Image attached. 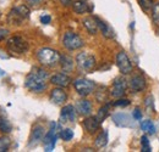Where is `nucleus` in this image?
Instances as JSON below:
<instances>
[{
  "instance_id": "obj_1",
  "label": "nucleus",
  "mask_w": 159,
  "mask_h": 152,
  "mask_svg": "<svg viewBox=\"0 0 159 152\" xmlns=\"http://www.w3.org/2000/svg\"><path fill=\"white\" fill-rule=\"evenodd\" d=\"M47 78L48 72L43 68L34 67L25 79V87L32 93H42L47 89Z\"/></svg>"
},
{
  "instance_id": "obj_2",
  "label": "nucleus",
  "mask_w": 159,
  "mask_h": 152,
  "mask_svg": "<svg viewBox=\"0 0 159 152\" xmlns=\"http://www.w3.org/2000/svg\"><path fill=\"white\" fill-rule=\"evenodd\" d=\"M30 14H31V11H30L28 5L15 6L7 14V22L10 24H14V26H20L23 23V21H26L30 17Z\"/></svg>"
},
{
  "instance_id": "obj_3",
  "label": "nucleus",
  "mask_w": 159,
  "mask_h": 152,
  "mask_svg": "<svg viewBox=\"0 0 159 152\" xmlns=\"http://www.w3.org/2000/svg\"><path fill=\"white\" fill-rule=\"evenodd\" d=\"M38 61L43 66H48V67H54L55 65H58L60 62V55L57 50H53L50 48H43L37 53Z\"/></svg>"
},
{
  "instance_id": "obj_4",
  "label": "nucleus",
  "mask_w": 159,
  "mask_h": 152,
  "mask_svg": "<svg viewBox=\"0 0 159 152\" xmlns=\"http://www.w3.org/2000/svg\"><path fill=\"white\" fill-rule=\"evenodd\" d=\"M76 65L83 73H88L96 67V58L88 53H81L76 56Z\"/></svg>"
},
{
  "instance_id": "obj_5",
  "label": "nucleus",
  "mask_w": 159,
  "mask_h": 152,
  "mask_svg": "<svg viewBox=\"0 0 159 152\" xmlns=\"http://www.w3.org/2000/svg\"><path fill=\"white\" fill-rule=\"evenodd\" d=\"M83 39L80 37L79 34L74 33V32H66L62 37V45L70 50V51H74V50H77L81 49L83 46Z\"/></svg>"
},
{
  "instance_id": "obj_6",
  "label": "nucleus",
  "mask_w": 159,
  "mask_h": 152,
  "mask_svg": "<svg viewBox=\"0 0 159 152\" xmlns=\"http://www.w3.org/2000/svg\"><path fill=\"white\" fill-rule=\"evenodd\" d=\"M6 46H7V49L11 53H15V54H19V55L26 54L28 51V43L23 38L19 37V36L11 37V38L7 40Z\"/></svg>"
},
{
  "instance_id": "obj_7",
  "label": "nucleus",
  "mask_w": 159,
  "mask_h": 152,
  "mask_svg": "<svg viewBox=\"0 0 159 152\" xmlns=\"http://www.w3.org/2000/svg\"><path fill=\"white\" fill-rule=\"evenodd\" d=\"M57 140H58V124L55 122H53V123H50V130L43 137V145H44L45 151H53L55 147Z\"/></svg>"
},
{
  "instance_id": "obj_8",
  "label": "nucleus",
  "mask_w": 159,
  "mask_h": 152,
  "mask_svg": "<svg viewBox=\"0 0 159 152\" xmlns=\"http://www.w3.org/2000/svg\"><path fill=\"white\" fill-rule=\"evenodd\" d=\"M74 87L77 91V94L81 96H87L89 95L94 88H96V84L94 82L89 80V79H86V78H77L75 79L74 82Z\"/></svg>"
},
{
  "instance_id": "obj_9",
  "label": "nucleus",
  "mask_w": 159,
  "mask_h": 152,
  "mask_svg": "<svg viewBox=\"0 0 159 152\" xmlns=\"http://www.w3.org/2000/svg\"><path fill=\"white\" fill-rule=\"evenodd\" d=\"M116 66L122 74H129L132 72V63L129 56L126 55V53L124 51H120L116 55Z\"/></svg>"
},
{
  "instance_id": "obj_10",
  "label": "nucleus",
  "mask_w": 159,
  "mask_h": 152,
  "mask_svg": "<svg viewBox=\"0 0 159 152\" xmlns=\"http://www.w3.org/2000/svg\"><path fill=\"white\" fill-rule=\"evenodd\" d=\"M126 89H127V82H126V79L122 78V77H118L113 82L110 95L113 96V97H121V96H124V94L126 93Z\"/></svg>"
},
{
  "instance_id": "obj_11",
  "label": "nucleus",
  "mask_w": 159,
  "mask_h": 152,
  "mask_svg": "<svg viewBox=\"0 0 159 152\" xmlns=\"http://www.w3.org/2000/svg\"><path fill=\"white\" fill-rule=\"evenodd\" d=\"M76 119V108L72 105H67L62 107L60 112V122L61 123H72Z\"/></svg>"
},
{
  "instance_id": "obj_12",
  "label": "nucleus",
  "mask_w": 159,
  "mask_h": 152,
  "mask_svg": "<svg viewBox=\"0 0 159 152\" xmlns=\"http://www.w3.org/2000/svg\"><path fill=\"white\" fill-rule=\"evenodd\" d=\"M44 128L43 125L37 124L33 127L32 129V133H31V137H30V142L28 145L32 147V146H37L40 141H43V137H44Z\"/></svg>"
},
{
  "instance_id": "obj_13",
  "label": "nucleus",
  "mask_w": 159,
  "mask_h": 152,
  "mask_svg": "<svg viewBox=\"0 0 159 152\" xmlns=\"http://www.w3.org/2000/svg\"><path fill=\"white\" fill-rule=\"evenodd\" d=\"M146 78L142 76V74H135L130 79V89L134 91V93H139V91H143L144 88H146Z\"/></svg>"
},
{
  "instance_id": "obj_14",
  "label": "nucleus",
  "mask_w": 159,
  "mask_h": 152,
  "mask_svg": "<svg viewBox=\"0 0 159 152\" xmlns=\"http://www.w3.org/2000/svg\"><path fill=\"white\" fill-rule=\"evenodd\" d=\"M50 83L57 85V87H60V88H66L70 85L71 78L66 76L65 73H57V74L50 77Z\"/></svg>"
},
{
  "instance_id": "obj_15",
  "label": "nucleus",
  "mask_w": 159,
  "mask_h": 152,
  "mask_svg": "<svg viewBox=\"0 0 159 152\" xmlns=\"http://www.w3.org/2000/svg\"><path fill=\"white\" fill-rule=\"evenodd\" d=\"M67 100V95L66 93L62 90V88H55L52 90L50 93V101L54 105H62L65 101Z\"/></svg>"
},
{
  "instance_id": "obj_16",
  "label": "nucleus",
  "mask_w": 159,
  "mask_h": 152,
  "mask_svg": "<svg viewBox=\"0 0 159 152\" xmlns=\"http://www.w3.org/2000/svg\"><path fill=\"white\" fill-rule=\"evenodd\" d=\"M83 127H84V129H86L88 133L93 134L99 129L100 122H99V119L97 118V116H96V117H87V118L83 120Z\"/></svg>"
},
{
  "instance_id": "obj_17",
  "label": "nucleus",
  "mask_w": 159,
  "mask_h": 152,
  "mask_svg": "<svg viewBox=\"0 0 159 152\" xmlns=\"http://www.w3.org/2000/svg\"><path fill=\"white\" fill-rule=\"evenodd\" d=\"M75 108L81 116H89L92 112V105L88 100H79L76 102Z\"/></svg>"
},
{
  "instance_id": "obj_18",
  "label": "nucleus",
  "mask_w": 159,
  "mask_h": 152,
  "mask_svg": "<svg viewBox=\"0 0 159 152\" xmlns=\"http://www.w3.org/2000/svg\"><path fill=\"white\" fill-rule=\"evenodd\" d=\"M82 23H83L84 28L87 29V32H88L89 34H96L97 31L99 29V28H98V23H97L96 17H92V16H89V17H84L83 21H82Z\"/></svg>"
},
{
  "instance_id": "obj_19",
  "label": "nucleus",
  "mask_w": 159,
  "mask_h": 152,
  "mask_svg": "<svg viewBox=\"0 0 159 152\" xmlns=\"http://www.w3.org/2000/svg\"><path fill=\"white\" fill-rule=\"evenodd\" d=\"M96 19H97V23H98V28L100 29L102 34H103L105 38H108V39L114 38L115 33H114L113 28H111V27H110L108 23H105L104 21H102V19H98V17H96Z\"/></svg>"
},
{
  "instance_id": "obj_20",
  "label": "nucleus",
  "mask_w": 159,
  "mask_h": 152,
  "mask_svg": "<svg viewBox=\"0 0 159 152\" xmlns=\"http://www.w3.org/2000/svg\"><path fill=\"white\" fill-rule=\"evenodd\" d=\"M60 65L64 72H71L74 70V60L67 55H62L60 57Z\"/></svg>"
},
{
  "instance_id": "obj_21",
  "label": "nucleus",
  "mask_w": 159,
  "mask_h": 152,
  "mask_svg": "<svg viewBox=\"0 0 159 152\" xmlns=\"http://www.w3.org/2000/svg\"><path fill=\"white\" fill-rule=\"evenodd\" d=\"M114 119V123L119 127H129L130 123H129V116L125 113H116L114 114L113 117Z\"/></svg>"
},
{
  "instance_id": "obj_22",
  "label": "nucleus",
  "mask_w": 159,
  "mask_h": 152,
  "mask_svg": "<svg viewBox=\"0 0 159 152\" xmlns=\"http://www.w3.org/2000/svg\"><path fill=\"white\" fill-rule=\"evenodd\" d=\"M108 140H109V137H108V130L104 129V130L97 136V139H96V146H97L98 149L104 147V146L108 144Z\"/></svg>"
},
{
  "instance_id": "obj_23",
  "label": "nucleus",
  "mask_w": 159,
  "mask_h": 152,
  "mask_svg": "<svg viewBox=\"0 0 159 152\" xmlns=\"http://www.w3.org/2000/svg\"><path fill=\"white\" fill-rule=\"evenodd\" d=\"M72 7H74V11H75L76 14H79V15L84 14V12L88 10L87 4H86L83 0H76V1H74V2H72Z\"/></svg>"
},
{
  "instance_id": "obj_24",
  "label": "nucleus",
  "mask_w": 159,
  "mask_h": 152,
  "mask_svg": "<svg viewBox=\"0 0 159 152\" xmlns=\"http://www.w3.org/2000/svg\"><path fill=\"white\" fill-rule=\"evenodd\" d=\"M141 129L147 134H152V135H153V134L156 133V125H154L153 122L149 120V119L141 122Z\"/></svg>"
},
{
  "instance_id": "obj_25",
  "label": "nucleus",
  "mask_w": 159,
  "mask_h": 152,
  "mask_svg": "<svg viewBox=\"0 0 159 152\" xmlns=\"http://www.w3.org/2000/svg\"><path fill=\"white\" fill-rule=\"evenodd\" d=\"M11 130H12V125H11V123H10L7 119L0 117V133L9 134Z\"/></svg>"
},
{
  "instance_id": "obj_26",
  "label": "nucleus",
  "mask_w": 159,
  "mask_h": 152,
  "mask_svg": "<svg viewBox=\"0 0 159 152\" xmlns=\"http://www.w3.org/2000/svg\"><path fill=\"white\" fill-rule=\"evenodd\" d=\"M109 110H110V103H107L105 106L100 107L99 112H98V114H97V118L99 119L100 123H102V122L108 117V114H109Z\"/></svg>"
},
{
  "instance_id": "obj_27",
  "label": "nucleus",
  "mask_w": 159,
  "mask_h": 152,
  "mask_svg": "<svg viewBox=\"0 0 159 152\" xmlns=\"http://www.w3.org/2000/svg\"><path fill=\"white\" fill-rule=\"evenodd\" d=\"M10 145H11V141H10L9 137H6V136H1L0 137V152L9 151Z\"/></svg>"
},
{
  "instance_id": "obj_28",
  "label": "nucleus",
  "mask_w": 159,
  "mask_h": 152,
  "mask_svg": "<svg viewBox=\"0 0 159 152\" xmlns=\"http://www.w3.org/2000/svg\"><path fill=\"white\" fill-rule=\"evenodd\" d=\"M60 137H61L64 141H70V140L74 137V132H72V129H70V128L62 129V130L60 132Z\"/></svg>"
},
{
  "instance_id": "obj_29",
  "label": "nucleus",
  "mask_w": 159,
  "mask_h": 152,
  "mask_svg": "<svg viewBox=\"0 0 159 152\" xmlns=\"http://www.w3.org/2000/svg\"><path fill=\"white\" fill-rule=\"evenodd\" d=\"M152 19H153V22L156 23V26L159 27V2L154 4L152 7Z\"/></svg>"
},
{
  "instance_id": "obj_30",
  "label": "nucleus",
  "mask_w": 159,
  "mask_h": 152,
  "mask_svg": "<svg viewBox=\"0 0 159 152\" xmlns=\"http://www.w3.org/2000/svg\"><path fill=\"white\" fill-rule=\"evenodd\" d=\"M141 145H142V152H151L152 149H151V144H149V140L146 135H143L141 137Z\"/></svg>"
},
{
  "instance_id": "obj_31",
  "label": "nucleus",
  "mask_w": 159,
  "mask_h": 152,
  "mask_svg": "<svg viewBox=\"0 0 159 152\" xmlns=\"http://www.w3.org/2000/svg\"><path fill=\"white\" fill-rule=\"evenodd\" d=\"M144 106H146L151 112L154 111V97H153V95L146 96V99H144Z\"/></svg>"
},
{
  "instance_id": "obj_32",
  "label": "nucleus",
  "mask_w": 159,
  "mask_h": 152,
  "mask_svg": "<svg viewBox=\"0 0 159 152\" xmlns=\"http://www.w3.org/2000/svg\"><path fill=\"white\" fill-rule=\"evenodd\" d=\"M137 1H139L141 9L144 10V11H147V10L153 7V0H137Z\"/></svg>"
},
{
  "instance_id": "obj_33",
  "label": "nucleus",
  "mask_w": 159,
  "mask_h": 152,
  "mask_svg": "<svg viewBox=\"0 0 159 152\" xmlns=\"http://www.w3.org/2000/svg\"><path fill=\"white\" fill-rule=\"evenodd\" d=\"M129 105H130V100H127V99H120L114 102V106H116V107H125Z\"/></svg>"
},
{
  "instance_id": "obj_34",
  "label": "nucleus",
  "mask_w": 159,
  "mask_h": 152,
  "mask_svg": "<svg viewBox=\"0 0 159 152\" xmlns=\"http://www.w3.org/2000/svg\"><path fill=\"white\" fill-rule=\"evenodd\" d=\"M42 2H43V0H26V4H27L28 6H32V7L38 6Z\"/></svg>"
},
{
  "instance_id": "obj_35",
  "label": "nucleus",
  "mask_w": 159,
  "mask_h": 152,
  "mask_svg": "<svg viewBox=\"0 0 159 152\" xmlns=\"http://www.w3.org/2000/svg\"><path fill=\"white\" fill-rule=\"evenodd\" d=\"M132 117L136 120H141L142 119V112H141V110L139 108H135V111L132 112Z\"/></svg>"
},
{
  "instance_id": "obj_36",
  "label": "nucleus",
  "mask_w": 159,
  "mask_h": 152,
  "mask_svg": "<svg viewBox=\"0 0 159 152\" xmlns=\"http://www.w3.org/2000/svg\"><path fill=\"white\" fill-rule=\"evenodd\" d=\"M50 21H52V17L49 15H42L40 16V22L43 24H48V23H50Z\"/></svg>"
},
{
  "instance_id": "obj_37",
  "label": "nucleus",
  "mask_w": 159,
  "mask_h": 152,
  "mask_svg": "<svg viewBox=\"0 0 159 152\" xmlns=\"http://www.w3.org/2000/svg\"><path fill=\"white\" fill-rule=\"evenodd\" d=\"M7 34H9V31L7 29H0V41L6 38Z\"/></svg>"
},
{
  "instance_id": "obj_38",
  "label": "nucleus",
  "mask_w": 159,
  "mask_h": 152,
  "mask_svg": "<svg viewBox=\"0 0 159 152\" xmlns=\"http://www.w3.org/2000/svg\"><path fill=\"white\" fill-rule=\"evenodd\" d=\"M61 2H62V5H65V6H67V5H70V4H72L74 1H72V0H61Z\"/></svg>"
},
{
  "instance_id": "obj_39",
  "label": "nucleus",
  "mask_w": 159,
  "mask_h": 152,
  "mask_svg": "<svg viewBox=\"0 0 159 152\" xmlns=\"http://www.w3.org/2000/svg\"><path fill=\"white\" fill-rule=\"evenodd\" d=\"M2 76H5V71L0 68V78H1V77H2Z\"/></svg>"
}]
</instances>
